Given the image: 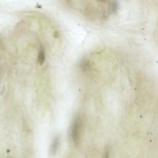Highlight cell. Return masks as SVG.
Here are the masks:
<instances>
[{
  "mask_svg": "<svg viewBox=\"0 0 158 158\" xmlns=\"http://www.w3.org/2000/svg\"><path fill=\"white\" fill-rule=\"evenodd\" d=\"M0 75H1V70H0Z\"/></svg>",
  "mask_w": 158,
  "mask_h": 158,
  "instance_id": "5b68a950",
  "label": "cell"
},
{
  "mask_svg": "<svg viewBox=\"0 0 158 158\" xmlns=\"http://www.w3.org/2000/svg\"><path fill=\"white\" fill-rule=\"evenodd\" d=\"M45 58H46V52H45V49L43 46H40L39 52H38V62L40 64L42 65L44 62L45 61Z\"/></svg>",
  "mask_w": 158,
  "mask_h": 158,
  "instance_id": "7a4b0ae2",
  "label": "cell"
},
{
  "mask_svg": "<svg viewBox=\"0 0 158 158\" xmlns=\"http://www.w3.org/2000/svg\"><path fill=\"white\" fill-rule=\"evenodd\" d=\"M90 64L88 60H83L81 64V68L83 70H87L89 69Z\"/></svg>",
  "mask_w": 158,
  "mask_h": 158,
  "instance_id": "277c9868",
  "label": "cell"
},
{
  "mask_svg": "<svg viewBox=\"0 0 158 158\" xmlns=\"http://www.w3.org/2000/svg\"><path fill=\"white\" fill-rule=\"evenodd\" d=\"M59 144V137H56L55 139H54L52 145H51V152L52 154H54L58 148Z\"/></svg>",
  "mask_w": 158,
  "mask_h": 158,
  "instance_id": "3957f363",
  "label": "cell"
},
{
  "mask_svg": "<svg viewBox=\"0 0 158 158\" xmlns=\"http://www.w3.org/2000/svg\"><path fill=\"white\" fill-rule=\"evenodd\" d=\"M81 128H82L81 119L79 116H77L74 119L70 128L71 138L75 144H78L80 142Z\"/></svg>",
  "mask_w": 158,
  "mask_h": 158,
  "instance_id": "6da1fadb",
  "label": "cell"
}]
</instances>
